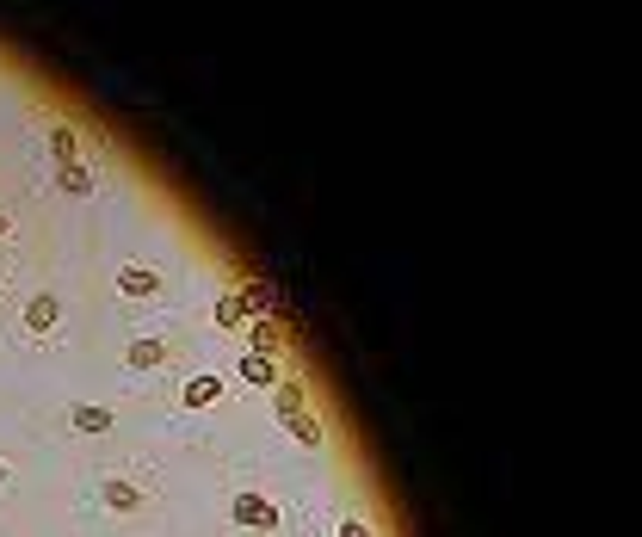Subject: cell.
I'll return each instance as SVG.
<instances>
[{
	"label": "cell",
	"instance_id": "obj_1",
	"mask_svg": "<svg viewBox=\"0 0 642 537\" xmlns=\"http://www.w3.org/2000/svg\"><path fill=\"white\" fill-rule=\"evenodd\" d=\"M99 500H105L112 513H142V507H149V494H142L130 476H105V482H99Z\"/></svg>",
	"mask_w": 642,
	"mask_h": 537
},
{
	"label": "cell",
	"instance_id": "obj_2",
	"mask_svg": "<svg viewBox=\"0 0 642 537\" xmlns=\"http://www.w3.org/2000/svg\"><path fill=\"white\" fill-rule=\"evenodd\" d=\"M235 525H247V531H272V525H278V507H272L266 494H241V500H235Z\"/></svg>",
	"mask_w": 642,
	"mask_h": 537
},
{
	"label": "cell",
	"instance_id": "obj_3",
	"mask_svg": "<svg viewBox=\"0 0 642 537\" xmlns=\"http://www.w3.org/2000/svg\"><path fill=\"white\" fill-rule=\"evenodd\" d=\"M25 328H31V334L62 328V303H56V297H31V303H25Z\"/></svg>",
	"mask_w": 642,
	"mask_h": 537
},
{
	"label": "cell",
	"instance_id": "obj_4",
	"mask_svg": "<svg viewBox=\"0 0 642 537\" xmlns=\"http://www.w3.org/2000/svg\"><path fill=\"white\" fill-rule=\"evenodd\" d=\"M118 291H124V297H155V272H149V266H124V272H118Z\"/></svg>",
	"mask_w": 642,
	"mask_h": 537
},
{
	"label": "cell",
	"instance_id": "obj_5",
	"mask_svg": "<svg viewBox=\"0 0 642 537\" xmlns=\"http://www.w3.org/2000/svg\"><path fill=\"white\" fill-rule=\"evenodd\" d=\"M56 186H62V192H75V198H81V192H93V173H87V167H81V161H62V167H56Z\"/></svg>",
	"mask_w": 642,
	"mask_h": 537
},
{
	"label": "cell",
	"instance_id": "obj_6",
	"mask_svg": "<svg viewBox=\"0 0 642 537\" xmlns=\"http://www.w3.org/2000/svg\"><path fill=\"white\" fill-rule=\"evenodd\" d=\"M75 426H81V433H105V426H112V414L93 408V402H81V408H75Z\"/></svg>",
	"mask_w": 642,
	"mask_h": 537
},
{
	"label": "cell",
	"instance_id": "obj_7",
	"mask_svg": "<svg viewBox=\"0 0 642 537\" xmlns=\"http://www.w3.org/2000/svg\"><path fill=\"white\" fill-rule=\"evenodd\" d=\"M217 389H223L217 377H192V383H186V402H192V408H204V402H217Z\"/></svg>",
	"mask_w": 642,
	"mask_h": 537
},
{
	"label": "cell",
	"instance_id": "obj_8",
	"mask_svg": "<svg viewBox=\"0 0 642 537\" xmlns=\"http://www.w3.org/2000/svg\"><path fill=\"white\" fill-rule=\"evenodd\" d=\"M50 149H56V161H75L81 142H75V130H68V124H56V130H50Z\"/></svg>",
	"mask_w": 642,
	"mask_h": 537
},
{
	"label": "cell",
	"instance_id": "obj_9",
	"mask_svg": "<svg viewBox=\"0 0 642 537\" xmlns=\"http://www.w3.org/2000/svg\"><path fill=\"white\" fill-rule=\"evenodd\" d=\"M130 365H161V346L155 340H136L130 346Z\"/></svg>",
	"mask_w": 642,
	"mask_h": 537
},
{
	"label": "cell",
	"instance_id": "obj_10",
	"mask_svg": "<svg viewBox=\"0 0 642 537\" xmlns=\"http://www.w3.org/2000/svg\"><path fill=\"white\" fill-rule=\"evenodd\" d=\"M247 377H254V383H272V365H266V358H247V365H241Z\"/></svg>",
	"mask_w": 642,
	"mask_h": 537
},
{
	"label": "cell",
	"instance_id": "obj_11",
	"mask_svg": "<svg viewBox=\"0 0 642 537\" xmlns=\"http://www.w3.org/2000/svg\"><path fill=\"white\" fill-rule=\"evenodd\" d=\"M340 537H371V525H352V519H346V531H340Z\"/></svg>",
	"mask_w": 642,
	"mask_h": 537
},
{
	"label": "cell",
	"instance_id": "obj_12",
	"mask_svg": "<svg viewBox=\"0 0 642 537\" xmlns=\"http://www.w3.org/2000/svg\"><path fill=\"white\" fill-rule=\"evenodd\" d=\"M7 229H13V217H7V210H0V235H7Z\"/></svg>",
	"mask_w": 642,
	"mask_h": 537
},
{
	"label": "cell",
	"instance_id": "obj_13",
	"mask_svg": "<svg viewBox=\"0 0 642 537\" xmlns=\"http://www.w3.org/2000/svg\"><path fill=\"white\" fill-rule=\"evenodd\" d=\"M0 482H7V463H0Z\"/></svg>",
	"mask_w": 642,
	"mask_h": 537
}]
</instances>
